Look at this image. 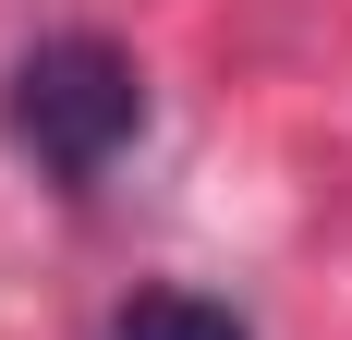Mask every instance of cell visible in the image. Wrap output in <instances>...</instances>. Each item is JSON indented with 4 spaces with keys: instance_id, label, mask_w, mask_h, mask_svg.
<instances>
[{
    "instance_id": "7a4b0ae2",
    "label": "cell",
    "mask_w": 352,
    "mask_h": 340,
    "mask_svg": "<svg viewBox=\"0 0 352 340\" xmlns=\"http://www.w3.org/2000/svg\"><path fill=\"white\" fill-rule=\"evenodd\" d=\"M98 340H255V328L219 304V292H134Z\"/></svg>"
},
{
    "instance_id": "6da1fadb",
    "label": "cell",
    "mask_w": 352,
    "mask_h": 340,
    "mask_svg": "<svg viewBox=\"0 0 352 340\" xmlns=\"http://www.w3.org/2000/svg\"><path fill=\"white\" fill-rule=\"evenodd\" d=\"M0 134L25 146L49 182H98L122 146L146 134V73H134V49L122 36H36L25 61H12V85H0Z\"/></svg>"
}]
</instances>
